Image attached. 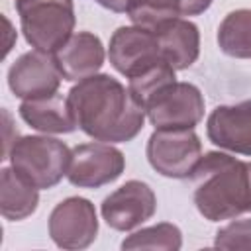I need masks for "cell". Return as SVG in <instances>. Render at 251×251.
Segmentation results:
<instances>
[{"label": "cell", "mask_w": 251, "mask_h": 251, "mask_svg": "<svg viewBox=\"0 0 251 251\" xmlns=\"http://www.w3.org/2000/svg\"><path fill=\"white\" fill-rule=\"evenodd\" d=\"M76 127L94 141L127 143L143 129L145 106L118 78L96 73L67 94Z\"/></svg>", "instance_id": "obj_1"}, {"label": "cell", "mask_w": 251, "mask_h": 251, "mask_svg": "<svg viewBox=\"0 0 251 251\" xmlns=\"http://www.w3.org/2000/svg\"><path fill=\"white\" fill-rule=\"evenodd\" d=\"M194 206L208 222L233 220L251 212V161L208 151L190 175Z\"/></svg>", "instance_id": "obj_2"}, {"label": "cell", "mask_w": 251, "mask_h": 251, "mask_svg": "<svg viewBox=\"0 0 251 251\" xmlns=\"http://www.w3.org/2000/svg\"><path fill=\"white\" fill-rule=\"evenodd\" d=\"M71 155L65 141L47 133L16 137L8 151L10 167L39 190H49L67 176Z\"/></svg>", "instance_id": "obj_3"}, {"label": "cell", "mask_w": 251, "mask_h": 251, "mask_svg": "<svg viewBox=\"0 0 251 251\" xmlns=\"http://www.w3.org/2000/svg\"><path fill=\"white\" fill-rule=\"evenodd\" d=\"M14 8L25 41L43 53H55L75 31L73 0H16Z\"/></svg>", "instance_id": "obj_4"}, {"label": "cell", "mask_w": 251, "mask_h": 251, "mask_svg": "<svg viewBox=\"0 0 251 251\" xmlns=\"http://www.w3.org/2000/svg\"><path fill=\"white\" fill-rule=\"evenodd\" d=\"M153 171L167 178H190L202 159V141L194 129H155L145 145Z\"/></svg>", "instance_id": "obj_5"}, {"label": "cell", "mask_w": 251, "mask_h": 251, "mask_svg": "<svg viewBox=\"0 0 251 251\" xmlns=\"http://www.w3.org/2000/svg\"><path fill=\"white\" fill-rule=\"evenodd\" d=\"M204 96L192 82H173L145 104L155 129H194L204 118Z\"/></svg>", "instance_id": "obj_6"}, {"label": "cell", "mask_w": 251, "mask_h": 251, "mask_svg": "<svg viewBox=\"0 0 251 251\" xmlns=\"http://www.w3.org/2000/svg\"><path fill=\"white\" fill-rule=\"evenodd\" d=\"M47 229L57 247L69 251L86 249L98 235L96 208L88 198L69 196L51 210Z\"/></svg>", "instance_id": "obj_7"}, {"label": "cell", "mask_w": 251, "mask_h": 251, "mask_svg": "<svg viewBox=\"0 0 251 251\" xmlns=\"http://www.w3.org/2000/svg\"><path fill=\"white\" fill-rule=\"evenodd\" d=\"M126 169L124 153L112 143L90 141L73 147L67 178L78 188H100L122 176Z\"/></svg>", "instance_id": "obj_8"}, {"label": "cell", "mask_w": 251, "mask_h": 251, "mask_svg": "<svg viewBox=\"0 0 251 251\" xmlns=\"http://www.w3.org/2000/svg\"><path fill=\"white\" fill-rule=\"evenodd\" d=\"M157 212V196L143 180H127L110 192L102 204V220L116 231H131L151 220Z\"/></svg>", "instance_id": "obj_9"}, {"label": "cell", "mask_w": 251, "mask_h": 251, "mask_svg": "<svg viewBox=\"0 0 251 251\" xmlns=\"http://www.w3.org/2000/svg\"><path fill=\"white\" fill-rule=\"evenodd\" d=\"M61 73L51 53L27 51L8 69V86L16 98L31 100L59 92Z\"/></svg>", "instance_id": "obj_10"}, {"label": "cell", "mask_w": 251, "mask_h": 251, "mask_svg": "<svg viewBox=\"0 0 251 251\" xmlns=\"http://www.w3.org/2000/svg\"><path fill=\"white\" fill-rule=\"evenodd\" d=\"M108 59L120 75L129 78L163 57L153 29L141 25H122L110 37Z\"/></svg>", "instance_id": "obj_11"}, {"label": "cell", "mask_w": 251, "mask_h": 251, "mask_svg": "<svg viewBox=\"0 0 251 251\" xmlns=\"http://www.w3.org/2000/svg\"><path fill=\"white\" fill-rule=\"evenodd\" d=\"M206 135L220 149L251 157V100L216 106L206 120Z\"/></svg>", "instance_id": "obj_12"}, {"label": "cell", "mask_w": 251, "mask_h": 251, "mask_svg": "<svg viewBox=\"0 0 251 251\" xmlns=\"http://www.w3.org/2000/svg\"><path fill=\"white\" fill-rule=\"evenodd\" d=\"M53 59L63 80L78 82L102 69L106 51L98 35L92 31H76L53 53Z\"/></svg>", "instance_id": "obj_13"}, {"label": "cell", "mask_w": 251, "mask_h": 251, "mask_svg": "<svg viewBox=\"0 0 251 251\" xmlns=\"http://www.w3.org/2000/svg\"><path fill=\"white\" fill-rule=\"evenodd\" d=\"M161 57L175 69L184 71L192 67L200 55L198 25L186 18H171L155 29Z\"/></svg>", "instance_id": "obj_14"}, {"label": "cell", "mask_w": 251, "mask_h": 251, "mask_svg": "<svg viewBox=\"0 0 251 251\" xmlns=\"http://www.w3.org/2000/svg\"><path fill=\"white\" fill-rule=\"evenodd\" d=\"M20 118L41 133H71L76 129L67 96L55 92L41 98L24 100L18 108Z\"/></svg>", "instance_id": "obj_15"}, {"label": "cell", "mask_w": 251, "mask_h": 251, "mask_svg": "<svg viewBox=\"0 0 251 251\" xmlns=\"http://www.w3.org/2000/svg\"><path fill=\"white\" fill-rule=\"evenodd\" d=\"M39 204V188L27 182L12 167L0 171V212L10 222L29 218Z\"/></svg>", "instance_id": "obj_16"}, {"label": "cell", "mask_w": 251, "mask_h": 251, "mask_svg": "<svg viewBox=\"0 0 251 251\" xmlns=\"http://www.w3.org/2000/svg\"><path fill=\"white\" fill-rule=\"evenodd\" d=\"M218 47L233 59H251V10L239 8L229 12L218 27Z\"/></svg>", "instance_id": "obj_17"}, {"label": "cell", "mask_w": 251, "mask_h": 251, "mask_svg": "<svg viewBox=\"0 0 251 251\" xmlns=\"http://www.w3.org/2000/svg\"><path fill=\"white\" fill-rule=\"evenodd\" d=\"M175 73L176 71L165 59H159L153 65H149V67L141 69L139 73H135L133 76H129L127 78V88L145 106L155 94H159L169 84L176 82V75Z\"/></svg>", "instance_id": "obj_18"}, {"label": "cell", "mask_w": 251, "mask_h": 251, "mask_svg": "<svg viewBox=\"0 0 251 251\" xmlns=\"http://www.w3.org/2000/svg\"><path fill=\"white\" fill-rule=\"evenodd\" d=\"M182 247V231L169 222L141 227L122 241V249H165L178 251Z\"/></svg>", "instance_id": "obj_19"}, {"label": "cell", "mask_w": 251, "mask_h": 251, "mask_svg": "<svg viewBox=\"0 0 251 251\" xmlns=\"http://www.w3.org/2000/svg\"><path fill=\"white\" fill-rule=\"evenodd\" d=\"M180 4L182 0H133L127 16L133 25L155 29L171 18H182Z\"/></svg>", "instance_id": "obj_20"}, {"label": "cell", "mask_w": 251, "mask_h": 251, "mask_svg": "<svg viewBox=\"0 0 251 251\" xmlns=\"http://www.w3.org/2000/svg\"><path fill=\"white\" fill-rule=\"evenodd\" d=\"M214 247L218 249H251V218L231 220L216 231Z\"/></svg>", "instance_id": "obj_21"}, {"label": "cell", "mask_w": 251, "mask_h": 251, "mask_svg": "<svg viewBox=\"0 0 251 251\" xmlns=\"http://www.w3.org/2000/svg\"><path fill=\"white\" fill-rule=\"evenodd\" d=\"M214 0H182L180 4V16H200L204 14Z\"/></svg>", "instance_id": "obj_22"}, {"label": "cell", "mask_w": 251, "mask_h": 251, "mask_svg": "<svg viewBox=\"0 0 251 251\" xmlns=\"http://www.w3.org/2000/svg\"><path fill=\"white\" fill-rule=\"evenodd\" d=\"M94 2H98L102 8L116 12V14H127L133 4V0H94Z\"/></svg>", "instance_id": "obj_23"}]
</instances>
